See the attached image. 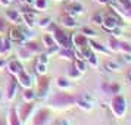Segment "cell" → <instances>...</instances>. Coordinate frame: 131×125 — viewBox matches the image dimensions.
I'll list each match as a JSON object with an SVG mask.
<instances>
[{
    "label": "cell",
    "mask_w": 131,
    "mask_h": 125,
    "mask_svg": "<svg viewBox=\"0 0 131 125\" xmlns=\"http://www.w3.org/2000/svg\"><path fill=\"white\" fill-rule=\"evenodd\" d=\"M111 109L115 116L118 118H122L125 115V110H127V103H125V99L122 96H115L111 101Z\"/></svg>",
    "instance_id": "1"
},
{
    "label": "cell",
    "mask_w": 131,
    "mask_h": 125,
    "mask_svg": "<svg viewBox=\"0 0 131 125\" xmlns=\"http://www.w3.org/2000/svg\"><path fill=\"white\" fill-rule=\"evenodd\" d=\"M50 101H52V105H54V106H65V105H72L75 101V99L72 96L66 94V93H56L50 99Z\"/></svg>",
    "instance_id": "2"
},
{
    "label": "cell",
    "mask_w": 131,
    "mask_h": 125,
    "mask_svg": "<svg viewBox=\"0 0 131 125\" xmlns=\"http://www.w3.org/2000/svg\"><path fill=\"white\" fill-rule=\"evenodd\" d=\"M49 83L47 78H41L40 81H37V93H36V97L38 100H44L49 94Z\"/></svg>",
    "instance_id": "3"
},
{
    "label": "cell",
    "mask_w": 131,
    "mask_h": 125,
    "mask_svg": "<svg viewBox=\"0 0 131 125\" xmlns=\"http://www.w3.org/2000/svg\"><path fill=\"white\" fill-rule=\"evenodd\" d=\"M9 40L13 43H21V44H24V41L27 43L24 32H22V30L19 27H13V28L9 30Z\"/></svg>",
    "instance_id": "4"
},
{
    "label": "cell",
    "mask_w": 131,
    "mask_h": 125,
    "mask_svg": "<svg viewBox=\"0 0 131 125\" xmlns=\"http://www.w3.org/2000/svg\"><path fill=\"white\" fill-rule=\"evenodd\" d=\"M49 119H50V113L46 109H40L37 112L36 118H34V125H47Z\"/></svg>",
    "instance_id": "5"
},
{
    "label": "cell",
    "mask_w": 131,
    "mask_h": 125,
    "mask_svg": "<svg viewBox=\"0 0 131 125\" xmlns=\"http://www.w3.org/2000/svg\"><path fill=\"white\" fill-rule=\"evenodd\" d=\"M16 81H18V84H21L24 88H32V79H31V77L25 71H22L18 77H16Z\"/></svg>",
    "instance_id": "6"
},
{
    "label": "cell",
    "mask_w": 131,
    "mask_h": 125,
    "mask_svg": "<svg viewBox=\"0 0 131 125\" xmlns=\"http://www.w3.org/2000/svg\"><path fill=\"white\" fill-rule=\"evenodd\" d=\"M84 10V7L80 5V3H77V2H72L69 6L65 9V13L66 15H71V16H78V15H81Z\"/></svg>",
    "instance_id": "7"
},
{
    "label": "cell",
    "mask_w": 131,
    "mask_h": 125,
    "mask_svg": "<svg viewBox=\"0 0 131 125\" xmlns=\"http://www.w3.org/2000/svg\"><path fill=\"white\" fill-rule=\"evenodd\" d=\"M7 71L16 78L21 72L24 71V69H22V66H21V63H19L18 60H12V62H9V63H7Z\"/></svg>",
    "instance_id": "8"
},
{
    "label": "cell",
    "mask_w": 131,
    "mask_h": 125,
    "mask_svg": "<svg viewBox=\"0 0 131 125\" xmlns=\"http://www.w3.org/2000/svg\"><path fill=\"white\" fill-rule=\"evenodd\" d=\"M105 68L111 72H121L122 71V65L119 63L118 60H113V59L106 60V62H105Z\"/></svg>",
    "instance_id": "9"
},
{
    "label": "cell",
    "mask_w": 131,
    "mask_h": 125,
    "mask_svg": "<svg viewBox=\"0 0 131 125\" xmlns=\"http://www.w3.org/2000/svg\"><path fill=\"white\" fill-rule=\"evenodd\" d=\"M62 24H63V27H66V28H77L78 27V22L77 19H75V16H71V15H63L62 16Z\"/></svg>",
    "instance_id": "10"
},
{
    "label": "cell",
    "mask_w": 131,
    "mask_h": 125,
    "mask_svg": "<svg viewBox=\"0 0 131 125\" xmlns=\"http://www.w3.org/2000/svg\"><path fill=\"white\" fill-rule=\"evenodd\" d=\"M89 46H90V49H91L93 53H103V54L109 53V50H107L105 46H102L100 43H96V41H93V40H90L89 41Z\"/></svg>",
    "instance_id": "11"
},
{
    "label": "cell",
    "mask_w": 131,
    "mask_h": 125,
    "mask_svg": "<svg viewBox=\"0 0 131 125\" xmlns=\"http://www.w3.org/2000/svg\"><path fill=\"white\" fill-rule=\"evenodd\" d=\"M9 52H10V40L0 36V56H5Z\"/></svg>",
    "instance_id": "12"
},
{
    "label": "cell",
    "mask_w": 131,
    "mask_h": 125,
    "mask_svg": "<svg viewBox=\"0 0 131 125\" xmlns=\"http://www.w3.org/2000/svg\"><path fill=\"white\" fill-rule=\"evenodd\" d=\"M16 88H18V81L16 79H10L7 84V99L13 100L16 96Z\"/></svg>",
    "instance_id": "13"
},
{
    "label": "cell",
    "mask_w": 131,
    "mask_h": 125,
    "mask_svg": "<svg viewBox=\"0 0 131 125\" xmlns=\"http://www.w3.org/2000/svg\"><path fill=\"white\" fill-rule=\"evenodd\" d=\"M6 16L9 21H12V22H15V24H21L22 22V15H21V12L19 10H6Z\"/></svg>",
    "instance_id": "14"
},
{
    "label": "cell",
    "mask_w": 131,
    "mask_h": 125,
    "mask_svg": "<svg viewBox=\"0 0 131 125\" xmlns=\"http://www.w3.org/2000/svg\"><path fill=\"white\" fill-rule=\"evenodd\" d=\"M74 68L75 69H78V71L81 72V74H84V72L89 69V63H87V60L84 59H74Z\"/></svg>",
    "instance_id": "15"
},
{
    "label": "cell",
    "mask_w": 131,
    "mask_h": 125,
    "mask_svg": "<svg viewBox=\"0 0 131 125\" xmlns=\"http://www.w3.org/2000/svg\"><path fill=\"white\" fill-rule=\"evenodd\" d=\"M9 124L10 125H21L22 124V121H21V118H19V115H18V109L10 110V113H9Z\"/></svg>",
    "instance_id": "16"
},
{
    "label": "cell",
    "mask_w": 131,
    "mask_h": 125,
    "mask_svg": "<svg viewBox=\"0 0 131 125\" xmlns=\"http://www.w3.org/2000/svg\"><path fill=\"white\" fill-rule=\"evenodd\" d=\"M41 40H43V44H44V46H46L47 49L56 47V41H54V37H53V34H44Z\"/></svg>",
    "instance_id": "17"
},
{
    "label": "cell",
    "mask_w": 131,
    "mask_h": 125,
    "mask_svg": "<svg viewBox=\"0 0 131 125\" xmlns=\"http://www.w3.org/2000/svg\"><path fill=\"white\" fill-rule=\"evenodd\" d=\"M24 47L30 52L31 54H36V53H41L43 50H41V47L38 46V44H36V43H25L24 44Z\"/></svg>",
    "instance_id": "18"
},
{
    "label": "cell",
    "mask_w": 131,
    "mask_h": 125,
    "mask_svg": "<svg viewBox=\"0 0 131 125\" xmlns=\"http://www.w3.org/2000/svg\"><path fill=\"white\" fill-rule=\"evenodd\" d=\"M77 105H78V107H80V109H83V110H85V112H90V110L93 109V105H91V103H89L87 100H84L83 97L77 100Z\"/></svg>",
    "instance_id": "19"
},
{
    "label": "cell",
    "mask_w": 131,
    "mask_h": 125,
    "mask_svg": "<svg viewBox=\"0 0 131 125\" xmlns=\"http://www.w3.org/2000/svg\"><path fill=\"white\" fill-rule=\"evenodd\" d=\"M34 71H36L38 75H46V74H47V65H46V63H41V62H37L36 66H34Z\"/></svg>",
    "instance_id": "20"
},
{
    "label": "cell",
    "mask_w": 131,
    "mask_h": 125,
    "mask_svg": "<svg viewBox=\"0 0 131 125\" xmlns=\"http://www.w3.org/2000/svg\"><path fill=\"white\" fill-rule=\"evenodd\" d=\"M36 99V93L32 91L31 88H24V100L31 103V101Z\"/></svg>",
    "instance_id": "21"
},
{
    "label": "cell",
    "mask_w": 131,
    "mask_h": 125,
    "mask_svg": "<svg viewBox=\"0 0 131 125\" xmlns=\"http://www.w3.org/2000/svg\"><path fill=\"white\" fill-rule=\"evenodd\" d=\"M72 84L71 81L68 79V78H58V87L62 90H66V88H69Z\"/></svg>",
    "instance_id": "22"
},
{
    "label": "cell",
    "mask_w": 131,
    "mask_h": 125,
    "mask_svg": "<svg viewBox=\"0 0 131 125\" xmlns=\"http://www.w3.org/2000/svg\"><path fill=\"white\" fill-rule=\"evenodd\" d=\"M50 24H52V19L49 18V16H43V18H40L37 21V25H38L40 28H47Z\"/></svg>",
    "instance_id": "23"
},
{
    "label": "cell",
    "mask_w": 131,
    "mask_h": 125,
    "mask_svg": "<svg viewBox=\"0 0 131 125\" xmlns=\"http://www.w3.org/2000/svg\"><path fill=\"white\" fill-rule=\"evenodd\" d=\"M68 77L72 78V79H78L81 77V72L78 69H75V68H71V69H68Z\"/></svg>",
    "instance_id": "24"
},
{
    "label": "cell",
    "mask_w": 131,
    "mask_h": 125,
    "mask_svg": "<svg viewBox=\"0 0 131 125\" xmlns=\"http://www.w3.org/2000/svg\"><path fill=\"white\" fill-rule=\"evenodd\" d=\"M34 6L37 7V10H44L47 7V0H36Z\"/></svg>",
    "instance_id": "25"
},
{
    "label": "cell",
    "mask_w": 131,
    "mask_h": 125,
    "mask_svg": "<svg viewBox=\"0 0 131 125\" xmlns=\"http://www.w3.org/2000/svg\"><path fill=\"white\" fill-rule=\"evenodd\" d=\"M91 21H93V24L102 27V24H103V13H96V15H93Z\"/></svg>",
    "instance_id": "26"
},
{
    "label": "cell",
    "mask_w": 131,
    "mask_h": 125,
    "mask_svg": "<svg viewBox=\"0 0 131 125\" xmlns=\"http://www.w3.org/2000/svg\"><path fill=\"white\" fill-rule=\"evenodd\" d=\"M87 63H89V66H97V63H99L97 56H96L94 53H91L89 58H87Z\"/></svg>",
    "instance_id": "27"
},
{
    "label": "cell",
    "mask_w": 131,
    "mask_h": 125,
    "mask_svg": "<svg viewBox=\"0 0 131 125\" xmlns=\"http://www.w3.org/2000/svg\"><path fill=\"white\" fill-rule=\"evenodd\" d=\"M38 62L49 65V62H50V56L47 54V52H46V53H43V52H41V53L38 54Z\"/></svg>",
    "instance_id": "28"
},
{
    "label": "cell",
    "mask_w": 131,
    "mask_h": 125,
    "mask_svg": "<svg viewBox=\"0 0 131 125\" xmlns=\"http://www.w3.org/2000/svg\"><path fill=\"white\" fill-rule=\"evenodd\" d=\"M111 49H112V52H119V50H121V43H119L118 40L112 38V40H111Z\"/></svg>",
    "instance_id": "29"
},
{
    "label": "cell",
    "mask_w": 131,
    "mask_h": 125,
    "mask_svg": "<svg viewBox=\"0 0 131 125\" xmlns=\"http://www.w3.org/2000/svg\"><path fill=\"white\" fill-rule=\"evenodd\" d=\"M83 34L85 37H96L97 36V32L94 30H91V28H87V27H84L83 28Z\"/></svg>",
    "instance_id": "30"
},
{
    "label": "cell",
    "mask_w": 131,
    "mask_h": 125,
    "mask_svg": "<svg viewBox=\"0 0 131 125\" xmlns=\"http://www.w3.org/2000/svg\"><path fill=\"white\" fill-rule=\"evenodd\" d=\"M122 62L124 63H131V53H122Z\"/></svg>",
    "instance_id": "31"
},
{
    "label": "cell",
    "mask_w": 131,
    "mask_h": 125,
    "mask_svg": "<svg viewBox=\"0 0 131 125\" xmlns=\"http://www.w3.org/2000/svg\"><path fill=\"white\" fill-rule=\"evenodd\" d=\"M83 99H84V100H87V101H89V103H91V105L94 103V99H93V97H91V96H90L89 93H84Z\"/></svg>",
    "instance_id": "32"
},
{
    "label": "cell",
    "mask_w": 131,
    "mask_h": 125,
    "mask_svg": "<svg viewBox=\"0 0 131 125\" xmlns=\"http://www.w3.org/2000/svg\"><path fill=\"white\" fill-rule=\"evenodd\" d=\"M112 34L115 37H121V34H122V30H121V28H118V27H116V28H115V30L112 31Z\"/></svg>",
    "instance_id": "33"
},
{
    "label": "cell",
    "mask_w": 131,
    "mask_h": 125,
    "mask_svg": "<svg viewBox=\"0 0 131 125\" xmlns=\"http://www.w3.org/2000/svg\"><path fill=\"white\" fill-rule=\"evenodd\" d=\"M60 125H72L71 119H60Z\"/></svg>",
    "instance_id": "34"
},
{
    "label": "cell",
    "mask_w": 131,
    "mask_h": 125,
    "mask_svg": "<svg viewBox=\"0 0 131 125\" xmlns=\"http://www.w3.org/2000/svg\"><path fill=\"white\" fill-rule=\"evenodd\" d=\"M0 2H2V5H5V6H9V5L12 3L13 0H0Z\"/></svg>",
    "instance_id": "35"
},
{
    "label": "cell",
    "mask_w": 131,
    "mask_h": 125,
    "mask_svg": "<svg viewBox=\"0 0 131 125\" xmlns=\"http://www.w3.org/2000/svg\"><path fill=\"white\" fill-rule=\"evenodd\" d=\"M5 65H6V62H5L3 59H0V68H3Z\"/></svg>",
    "instance_id": "36"
},
{
    "label": "cell",
    "mask_w": 131,
    "mask_h": 125,
    "mask_svg": "<svg viewBox=\"0 0 131 125\" xmlns=\"http://www.w3.org/2000/svg\"><path fill=\"white\" fill-rule=\"evenodd\" d=\"M96 2H99L100 5H106V0H96Z\"/></svg>",
    "instance_id": "37"
},
{
    "label": "cell",
    "mask_w": 131,
    "mask_h": 125,
    "mask_svg": "<svg viewBox=\"0 0 131 125\" xmlns=\"http://www.w3.org/2000/svg\"><path fill=\"white\" fill-rule=\"evenodd\" d=\"M128 77H130V79H131V69H130V72H128Z\"/></svg>",
    "instance_id": "38"
},
{
    "label": "cell",
    "mask_w": 131,
    "mask_h": 125,
    "mask_svg": "<svg viewBox=\"0 0 131 125\" xmlns=\"http://www.w3.org/2000/svg\"><path fill=\"white\" fill-rule=\"evenodd\" d=\"M71 2H75V0H71Z\"/></svg>",
    "instance_id": "39"
},
{
    "label": "cell",
    "mask_w": 131,
    "mask_h": 125,
    "mask_svg": "<svg viewBox=\"0 0 131 125\" xmlns=\"http://www.w3.org/2000/svg\"><path fill=\"white\" fill-rule=\"evenodd\" d=\"M56 2H59V0H56Z\"/></svg>",
    "instance_id": "40"
}]
</instances>
